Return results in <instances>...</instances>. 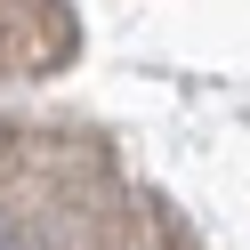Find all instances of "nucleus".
Wrapping results in <instances>:
<instances>
[{
	"instance_id": "1",
	"label": "nucleus",
	"mask_w": 250,
	"mask_h": 250,
	"mask_svg": "<svg viewBox=\"0 0 250 250\" xmlns=\"http://www.w3.org/2000/svg\"><path fill=\"white\" fill-rule=\"evenodd\" d=\"M0 250H17V234H8V226H0Z\"/></svg>"
}]
</instances>
